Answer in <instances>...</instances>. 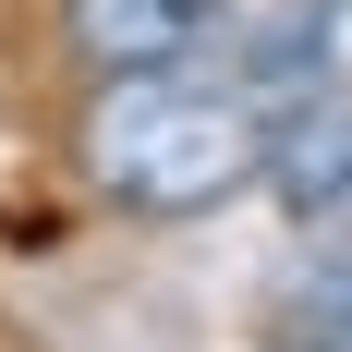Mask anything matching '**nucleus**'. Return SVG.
I'll return each mask as SVG.
<instances>
[{"label":"nucleus","instance_id":"5","mask_svg":"<svg viewBox=\"0 0 352 352\" xmlns=\"http://www.w3.org/2000/svg\"><path fill=\"white\" fill-rule=\"evenodd\" d=\"M328 12H340V25H352V0H328Z\"/></svg>","mask_w":352,"mask_h":352},{"label":"nucleus","instance_id":"3","mask_svg":"<svg viewBox=\"0 0 352 352\" xmlns=\"http://www.w3.org/2000/svg\"><path fill=\"white\" fill-rule=\"evenodd\" d=\"M267 182H280L304 219L352 207V98H340V85H328L316 109H292L280 134H267Z\"/></svg>","mask_w":352,"mask_h":352},{"label":"nucleus","instance_id":"4","mask_svg":"<svg viewBox=\"0 0 352 352\" xmlns=\"http://www.w3.org/2000/svg\"><path fill=\"white\" fill-rule=\"evenodd\" d=\"M304 304H316V328L340 340V328H352V255H328L316 280H304Z\"/></svg>","mask_w":352,"mask_h":352},{"label":"nucleus","instance_id":"1","mask_svg":"<svg viewBox=\"0 0 352 352\" xmlns=\"http://www.w3.org/2000/svg\"><path fill=\"white\" fill-rule=\"evenodd\" d=\"M267 109L219 73H122L98 85L85 109V170H98L109 207H146V219H195V207H231L243 182H267Z\"/></svg>","mask_w":352,"mask_h":352},{"label":"nucleus","instance_id":"2","mask_svg":"<svg viewBox=\"0 0 352 352\" xmlns=\"http://www.w3.org/2000/svg\"><path fill=\"white\" fill-rule=\"evenodd\" d=\"M61 36L85 49L98 85H122V73H195V49H219V0H61Z\"/></svg>","mask_w":352,"mask_h":352},{"label":"nucleus","instance_id":"6","mask_svg":"<svg viewBox=\"0 0 352 352\" xmlns=\"http://www.w3.org/2000/svg\"><path fill=\"white\" fill-rule=\"evenodd\" d=\"M316 352H328V340H316Z\"/></svg>","mask_w":352,"mask_h":352}]
</instances>
